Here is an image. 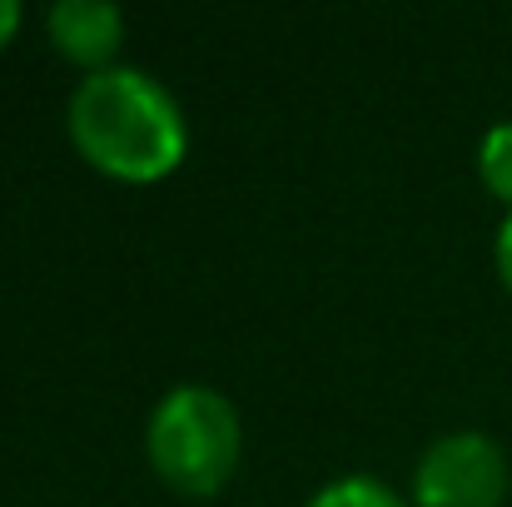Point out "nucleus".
I'll return each instance as SVG.
<instances>
[{
	"label": "nucleus",
	"instance_id": "obj_1",
	"mask_svg": "<svg viewBox=\"0 0 512 507\" xmlns=\"http://www.w3.org/2000/svg\"><path fill=\"white\" fill-rule=\"evenodd\" d=\"M70 140L80 160L125 179V184H155L179 169L189 150L184 115L145 70L110 65L100 75H85L70 95Z\"/></svg>",
	"mask_w": 512,
	"mask_h": 507
},
{
	"label": "nucleus",
	"instance_id": "obj_2",
	"mask_svg": "<svg viewBox=\"0 0 512 507\" xmlns=\"http://www.w3.org/2000/svg\"><path fill=\"white\" fill-rule=\"evenodd\" d=\"M150 468L179 498H214L239 468V413L219 388L179 383L150 413Z\"/></svg>",
	"mask_w": 512,
	"mask_h": 507
},
{
	"label": "nucleus",
	"instance_id": "obj_3",
	"mask_svg": "<svg viewBox=\"0 0 512 507\" xmlns=\"http://www.w3.org/2000/svg\"><path fill=\"white\" fill-rule=\"evenodd\" d=\"M508 498V458L488 433H443L423 448L413 473L418 507H503Z\"/></svg>",
	"mask_w": 512,
	"mask_h": 507
},
{
	"label": "nucleus",
	"instance_id": "obj_4",
	"mask_svg": "<svg viewBox=\"0 0 512 507\" xmlns=\"http://www.w3.org/2000/svg\"><path fill=\"white\" fill-rule=\"evenodd\" d=\"M45 30L65 60L100 75V70H110V60L125 40V15L110 0H60V5H50Z\"/></svg>",
	"mask_w": 512,
	"mask_h": 507
},
{
	"label": "nucleus",
	"instance_id": "obj_5",
	"mask_svg": "<svg viewBox=\"0 0 512 507\" xmlns=\"http://www.w3.org/2000/svg\"><path fill=\"white\" fill-rule=\"evenodd\" d=\"M478 174H483V184L508 204V214H512V120L493 125L483 135V145H478Z\"/></svg>",
	"mask_w": 512,
	"mask_h": 507
},
{
	"label": "nucleus",
	"instance_id": "obj_6",
	"mask_svg": "<svg viewBox=\"0 0 512 507\" xmlns=\"http://www.w3.org/2000/svg\"><path fill=\"white\" fill-rule=\"evenodd\" d=\"M309 507H408L388 483H378V478H339V483H329L324 493H314V503Z\"/></svg>",
	"mask_w": 512,
	"mask_h": 507
},
{
	"label": "nucleus",
	"instance_id": "obj_7",
	"mask_svg": "<svg viewBox=\"0 0 512 507\" xmlns=\"http://www.w3.org/2000/svg\"><path fill=\"white\" fill-rule=\"evenodd\" d=\"M493 259H498V274H503V284H508L512 294V214L498 224V244H493Z\"/></svg>",
	"mask_w": 512,
	"mask_h": 507
},
{
	"label": "nucleus",
	"instance_id": "obj_8",
	"mask_svg": "<svg viewBox=\"0 0 512 507\" xmlns=\"http://www.w3.org/2000/svg\"><path fill=\"white\" fill-rule=\"evenodd\" d=\"M15 25H20V5H15V0H0V50L10 45Z\"/></svg>",
	"mask_w": 512,
	"mask_h": 507
}]
</instances>
